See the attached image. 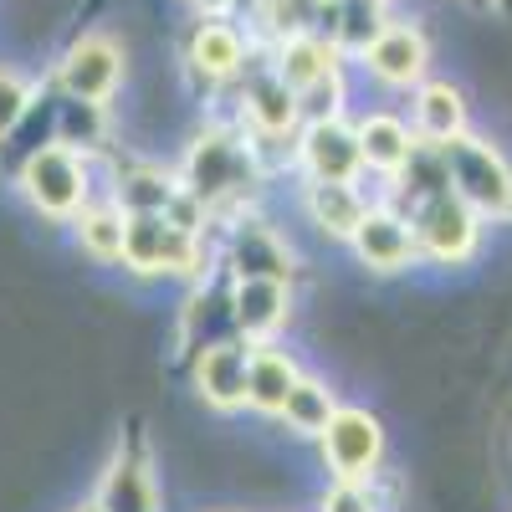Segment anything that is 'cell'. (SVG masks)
Wrapping results in <instances>:
<instances>
[{
    "label": "cell",
    "mask_w": 512,
    "mask_h": 512,
    "mask_svg": "<svg viewBox=\"0 0 512 512\" xmlns=\"http://www.w3.org/2000/svg\"><path fill=\"white\" fill-rule=\"evenodd\" d=\"M221 267H226V277H277V282H292L297 277V256H292V246L282 241L277 226L256 221V216H241V221L226 226Z\"/></svg>",
    "instance_id": "5bb4252c"
},
{
    "label": "cell",
    "mask_w": 512,
    "mask_h": 512,
    "mask_svg": "<svg viewBox=\"0 0 512 512\" xmlns=\"http://www.w3.org/2000/svg\"><path fill=\"white\" fill-rule=\"evenodd\" d=\"M185 6H190L195 16H236L241 0H185Z\"/></svg>",
    "instance_id": "4dcf8cb0"
},
{
    "label": "cell",
    "mask_w": 512,
    "mask_h": 512,
    "mask_svg": "<svg viewBox=\"0 0 512 512\" xmlns=\"http://www.w3.org/2000/svg\"><path fill=\"white\" fill-rule=\"evenodd\" d=\"M267 57H272L277 77L287 82L292 93H303L308 82H318V77H328V72H344V67H349V57L338 52L323 31H313V26L282 36L277 47H267Z\"/></svg>",
    "instance_id": "ac0fdd59"
},
{
    "label": "cell",
    "mask_w": 512,
    "mask_h": 512,
    "mask_svg": "<svg viewBox=\"0 0 512 512\" xmlns=\"http://www.w3.org/2000/svg\"><path fill=\"white\" fill-rule=\"evenodd\" d=\"M236 103H241V128L256 139V149L267 144H292L297 128H303V108H297V93L277 77L272 57L256 47L246 72L236 77Z\"/></svg>",
    "instance_id": "5b68a950"
},
{
    "label": "cell",
    "mask_w": 512,
    "mask_h": 512,
    "mask_svg": "<svg viewBox=\"0 0 512 512\" xmlns=\"http://www.w3.org/2000/svg\"><path fill=\"white\" fill-rule=\"evenodd\" d=\"M374 6H384V11H390V6H395V0H374Z\"/></svg>",
    "instance_id": "836d02e7"
},
{
    "label": "cell",
    "mask_w": 512,
    "mask_h": 512,
    "mask_svg": "<svg viewBox=\"0 0 512 512\" xmlns=\"http://www.w3.org/2000/svg\"><path fill=\"white\" fill-rule=\"evenodd\" d=\"M31 103H36V88H31V82H26L16 67H0V139H11L16 128L26 123Z\"/></svg>",
    "instance_id": "f1b7e54d"
},
{
    "label": "cell",
    "mask_w": 512,
    "mask_h": 512,
    "mask_svg": "<svg viewBox=\"0 0 512 512\" xmlns=\"http://www.w3.org/2000/svg\"><path fill=\"white\" fill-rule=\"evenodd\" d=\"M333 410H338L333 384L318 379V374H297V384L287 390V405H282L277 420H287V431H292V436L318 441V436H323V425L333 420Z\"/></svg>",
    "instance_id": "cb8c5ba5"
},
{
    "label": "cell",
    "mask_w": 512,
    "mask_h": 512,
    "mask_svg": "<svg viewBox=\"0 0 512 512\" xmlns=\"http://www.w3.org/2000/svg\"><path fill=\"white\" fill-rule=\"evenodd\" d=\"M390 185H395V195H400V200H410V205H415V200H425V195H441V190H451V175H446V149L420 139V144L410 149V159L400 164V175H395ZM400 200H395V205H400Z\"/></svg>",
    "instance_id": "484cf974"
},
{
    "label": "cell",
    "mask_w": 512,
    "mask_h": 512,
    "mask_svg": "<svg viewBox=\"0 0 512 512\" xmlns=\"http://www.w3.org/2000/svg\"><path fill=\"white\" fill-rule=\"evenodd\" d=\"M226 303H231V328L246 344H272V338L292 323V282L226 277Z\"/></svg>",
    "instance_id": "9a60e30c"
},
{
    "label": "cell",
    "mask_w": 512,
    "mask_h": 512,
    "mask_svg": "<svg viewBox=\"0 0 512 512\" xmlns=\"http://www.w3.org/2000/svg\"><path fill=\"white\" fill-rule=\"evenodd\" d=\"M175 195L180 175H169L159 164H123L113 175V200L123 205V216H164Z\"/></svg>",
    "instance_id": "603a6c76"
},
{
    "label": "cell",
    "mask_w": 512,
    "mask_h": 512,
    "mask_svg": "<svg viewBox=\"0 0 512 512\" xmlns=\"http://www.w3.org/2000/svg\"><path fill=\"white\" fill-rule=\"evenodd\" d=\"M57 144L93 154L108 139V103H82V98H62L57 103Z\"/></svg>",
    "instance_id": "4316f807"
},
{
    "label": "cell",
    "mask_w": 512,
    "mask_h": 512,
    "mask_svg": "<svg viewBox=\"0 0 512 512\" xmlns=\"http://www.w3.org/2000/svg\"><path fill=\"white\" fill-rule=\"evenodd\" d=\"M251 52H256V41L236 16H195L185 36V72L205 82V88H226V82L246 72Z\"/></svg>",
    "instance_id": "ba28073f"
},
{
    "label": "cell",
    "mask_w": 512,
    "mask_h": 512,
    "mask_svg": "<svg viewBox=\"0 0 512 512\" xmlns=\"http://www.w3.org/2000/svg\"><path fill=\"white\" fill-rule=\"evenodd\" d=\"M292 6H297V11H308V16H313V11H318V0H292Z\"/></svg>",
    "instance_id": "1f68e13d"
},
{
    "label": "cell",
    "mask_w": 512,
    "mask_h": 512,
    "mask_svg": "<svg viewBox=\"0 0 512 512\" xmlns=\"http://www.w3.org/2000/svg\"><path fill=\"white\" fill-rule=\"evenodd\" d=\"M410 128L425 144H446V139L466 134V93L441 77L415 82L410 88Z\"/></svg>",
    "instance_id": "d6986e66"
},
{
    "label": "cell",
    "mask_w": 512,
    "mask_h": 512,
    "mask_svg": "<svg viewBox=\"0 0 512 512\" xmlns=\"http://www.w3.org/2000/svg\"><path fill=\"white\" fill-rule=\"evenodd\" d=\"M303 364H297L277 338L272 344H251V364H246V410L256 415H282L287 390L297 384Z\"/></svg>",
    "instance_id": "44dd1931"
},
{
    "label": "cell",
    "mask_w": 512,
    "mask_h": 512,
    "mask_svg": "<svg viewBox=\"0 0 512 512\" xmlns=\"http://www.w3.org/2000/svg\"><path fill=\"white\" fill-rule=\"evenodd\" d=\"M446 149V175H451V190L477 210L482 221L492 226H512V159L482 139V134H456L441 144Z\"/></svg>",
    "instance_id": "7a4b0ae2"
},
{
    "label": "cell",
    "mask_w": 512,
    "mask_h": 512,
    "mask_svg": "<svg viewBox=\"0 0 512 512\" xmlns=\"http://www.w3.org/2000/svg\"><path fill=\"white\" fill-rule=\"evenodd\" d=\"M118 262L134 277H185L205 282L210 246L195 231H180L169 216H128L123 221V256Z\"/></svg>",
    "instance_id": "3957f363"
},
{
    "label": "cell",
    "mask_w": 512,
    "mask_h": 512,
    "mask_svg": "<svg viewBox=\"0 0 512 512\" xmlns=\"http://www.w3.org/2000/svg\"><path fill=\"white\" fill-rule=\"evenodd\" d=\"M21 190L26 200L52 221H72L82 205L93 200V169H88V154L82 149H67V144H41L26 154L21 164Z\"/></svg>",
    "instance_id": "8992f818"
},
{
    "label": "cell",
    "mask_w": 512,
    "mask_h": 512,
    "mask_svg": "<svg viewBox=\"0 0 512 512\" xmlns=\"http://www.w3.org/2000/svg\"><path fill=\"white\" fill-rule=\"evenodd\" d=\"M369 205H374V200H369V190H364V175H359V180H303V216H308L328 241H349Z\"/></svg>",
    "instance_id": "e0dca14e"
},
{
    "label": "cell",
    "mask_w": 512,
    "mask_h": 512,
    "mask_svg": "<svg viewBox=\"0 0 512 512\" xmlns=\"http://www.w3.org/2000/svg\"><path fill=\"white\" fill-rule=\"evenodd\" d=\"M354 134H359V154H364V175H379V180H395L400 164L410 159V149L420 144L410 118L384 113V108L379 113H364L354 123Z\"/></svg>",
    "instance_id": "ffe728a7"
},
{
    "label": "cell",
    "mask_w": 512,
    "mask_h": 512,
    "mask_svg": "<svg viewBox=\"0 0 512 512\" xmlns=\"http://www.w3.org/2000/svg\"><path fill=\"white\" fill-rule=\"evenodd\" d=\"M405 216H410V226H415L420 262H436V267H466V262H477L482 226H487V221H482L456 190H441V195L415 200Z\"/></svg>",
    "instance_id": "277c9868"
},
{
    "label": "cell",
    "mask_w": 512,
    "mask_h": 512,
    "mask_svg": "<svg viewBox=\"0 0 512 512\" xmlns=\"http://www.w3.org/2000/svg\"><path fill=\"white\" fill-rule=\"evenodd\" d=\"M123 205L108 195V200H88L72 216V226H77V246L93 256V262H118L123 256Z\"/></svg>",
    "instance_id": "d4e9b609"
},
{
    "label": "cell",
    "mask_w": 512,
    "mask_h": 512,
    "mask_svg": "<svg viewBox=\"0 0 512 512\" xmlns=\"http://www.w3.org/2000/svg\"><path fill=\"white\" fill-rule=\"evenodd\" d=\"M359 72H369L379 88L410 93L415 82L431 77V36H425L415 21H384L379 36L354 57Z\"/></svg>",
    "instance_id": "30bf717a"
},
{
    "label": "cell",
    "mask_w": 512,
    "mask_h": 512,
    "mask_svg": "<svg viewBox=\"0 0 512 512\" xmlns=\"http://www.w3.org/2000/svg\"><path fill=\"white\" fill-rule=\"evenodd\" d=\"M103 512H164V492H159V477H154V456L144 446V436H128L108 472L98 482V497H93Z\"/></svg>",
    "instance_id": "2e32d148"
},
{
    "label": "cell",
    "mask_w": 512,
    "mask_h": 512,
    "mask_svg": "<svg viewBox=\"0 0 512 512\" xmlns=\"http://www.w3.org/2000/svg\"><path fill=\"white\" fill-rule=\"evenodd\" d=\"M180 185L205 200L216 226H231L251 216L256 195L267 185V159L241 123H205L180 159Z\"/></svg>",
    "instance_id": "6da1fadb"
},
{
    "label": "cell",
    "mask_w": 512,
    "mask_h": 512,
    "mask_svg": "<svg viewBox=\"0 0 512 512\" xmlns=\"http://www.w3.org/2000/svg\"><path fill=\"white\" fill-rule=\"evenodd\" d=\"M292 164L303 169V180H359L364 175V154L359 134L349 118H313L297 128L292 139Z\"/></svg>",
    "instance_id": "7c38bea8"
},
{
    "label": "cell",
    "mask_w": 512,
    "mask_h": 512,
    "mask_svg": "<svg viewBox=\"0 0 512 512\" xmlns=\"http://www.w3.org/2000/svg\"><path fill=\"white\" fill-rule=\"evenodd\" d=\"M246 364H251V344L241 333H226L216 344H205L190 354V384L205 410L216 415H236L246 410Z\"/></svg>",
    "instance_id": "8fae6325"
},
{
    "label": "cell",
    "mask_w": 512,
    "mask_h": 512,
    "mask_svg": "<svg viewBox=\"0 0 512 512\" xmlns=\"http://www.w3.org/2000/svg\"><path fill=\"white\" fill-rule=\"evenodd\" d=\"M344 246L359 256V267L374 272V277H395V272H410L420 262L415 226H410V216L395 200H374Z\"/></svg>",
    "instance_id": "9c48e42d"
},
{
    "label": "cell",
    "mask_w": 512,
    "mask_h": 512,
    "mask_svg": "<svg viewBox=\"0 0 512 512\" xmlns=\"http://www.w3.org/2000/svg\"><path fill=\"white\" fill-rule=\"evenodd\" d=\"M57 88H62V98L113 103V93L123 88V47L103 31L77 36L67 47V57L57 62Z\"/></svg>",
    "instance_id": "4fadbf2b"
},
{
    "label": "cell",
    "mask_w": 512,
    "mask_h": 512,
    "mask_svg": "<svg viewBox=\"0 0 512 512\" xmlns=\"http://www.w3.org/2000/svg\"><path fill=\"white\" fill-rule=\"evenodd\" d=\"M297 108H303V123H313V118H344L349 113V67L308 82V88L297 93Z\"/></svg>",
    "instance_id": "83f0119b"
},
{
    "label": "cell",
    "mask_w": 512,
    "mask_h": 512,
    "mask_svg": "<svg viewBox=\"0 0 512 512\" xmlns=\"http://www.w3.org/2000/svg\"><path fill=\"white\" fill-rule=\"evenodd\" d=\"M318 512H384L374 497V482H338L318 497Z\"/></svg>",
    "instance_id": "f546056e"
},
{
    "label": "cell",
    "mask_w": 512,
    "mask_h": 512,
    "mask_svg": "<svg viewBox=\"0 0 512 512\" xmlns=\"http://www.w3.org/2000/svg\"><path fill=\"white\" fill-rule=\"evenodd\" d=\"M77 512H103V507H98V502H82V507H77Z\"/></svg>",
    "instance_id": "d6a6232c"
},
{
    "label": "cell",
    "mask_w": 512,
    "mask_h": 512,
    "mask_svg": "<svg viewBox=\"0 0 512 512\" xmlns=\"http://www.w3.org/2000/svg\"><path fill=\"white\" fill-rule=\"evenodd\" d=\"M318 451L338 482H374L384 466V425L364 405H338L318 436Z\"/></svg>",
    "instance_id": "52a82bcc"
},
{
    "label": "cell",
    "mask_w": 512,
    "mask_h": 512,
    "mask_svg": "<svg viewBox=\"0 0 512 512\" xmlns=\"http://www.w3.org/2000/svg\"><path fill=\"white\" fill-rule=\"evenodd\" d=\"M384 21L390 16H384V6H374V0H318V11H313V31H323L349 62L379 36Z\"/></svg>",
    "instance_id": "7402d4cb"
}]
</instances>
